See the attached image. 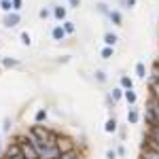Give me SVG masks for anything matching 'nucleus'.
I'll return each mask as SVG.
<instances>
[{"label": "nucleus", "mask_w": 159, "mask_h": 159, "mask_svg": "<svg viewBox=\"0 0 159 159\" xmlns=\"http://www.w3.org/2000/svg\"><path fill=\"white\" fill-rule=\"evenodd\" d=\"M28 132L34 136L38 142H47V140H49V136L53 134L55 129H51L49 125H45V123H43V125H40V123H34V125H30V127H28Z\"/></svg>", "instance_id": "obj_1"}, {"label": "nucleus", "mask_w": 159, "mask_h": 159, "mask_svg": "<svg viewBox=\"0 0 159 159\" xmlns=\"http://www.w3.org/2000/svg\"><path fill=\"white\" fill-rule=\"evenodd\" d=\"M21 24V13H4V17H2V28H7V30H13V28H17V25Z\"/></svg>", "instance_id": "obj_2"}, {"label": "nucleus", "mask_w": 159, "mask_h": 159, "mask_svg": "<svg viewBox=\"0 0 159 159\" xmlns=\"http://www.w3.org/2000/svg\"><path fill=\"white\" fill-rule=\"evenodd\" d=\"M57 151H60V155L61 153H66V151H72V148H76V142H74L70 136H66V134H61L60 132V136H57Z\"/></svg>", "instance_id": "obj_3"}, {"label": "nucleus", "mask_w": 159, "mask_h": 159, "mask_svg": "<svg viewBox=\"0 0 159 159\" xmlns=\"http://www.w3.org/2000/svg\"><path fill=\"white\" fill-rule=\"evenodd\" d=\"M51 17L55 19V24H61L68 19V7L64 4H51Z\"/></svg>", "instance_id": "obj_4"}, {"label": "nucleus", "mask_w": 159, "mask_h": 159, "mask_svg": "<svg viewBox=\"0 0 159 159\" xmlns=\"http://www.w3.org/2000/svg\"><path fill=\"white\" fill-rule=\"evenodd\" d=\"M51 40H55V43H64L66 40V32H64V28H61V24H55V25H51Z\"/></svg>", "instance_id": "obj_5"}, {"label": "nucleus", "mask_w": 159, "mask_h": 159, "mask_svg": "<svg viewBox=\"0 0 159 159\" xmlns=\"http://www.w3.org/2000/svg\"><path fill=\"white\" fill-rule=\"evenodd\" d=\"M125 119H127V123H129V125H138V123H140V108H138V104L127 108Z\"/></svg>", "instance_id": "obj_6"}, {"label": "nucleus", "mask_w": 159, "mask_h": 159, "mask_svg": "<svg viewBox=\"0 0 159 159\" xmlns=\"http://www.w3.org/2000/svg\"><path fill=\"white\" fill-rule=\"evenodd\" d=\"M106 19H108L112 25H123V13H121V9H110V13L106 15Z\"/></svg>", "instance_id": "obj_7"}, {"label": "nucleus", "mask_w": 159, "mask_h": 159, "mask_svg": "<svg viewBox=\"0 0 159 159\" xmlns=\"http://www.w3.org/2000/svg\"><path fill=\"white\" fill-rule=\"evenodd\" d=\"M117 129H119V121H117L115 115H110L108 119H106V123H104V132L110 134V136H115V134H117Z\"/></svg>", "instance_id": "obj_8"}, {"label": "nucleus", "mask_w": 159, "mask_h": 159, "mask_svg": "<svg viewBox=\"0 0 159 159\" xmlns=\"http://www.w3.org/2000/svg\"><path fill=\"white\" fill-rule=\"evenodd\" d=\"M0 66H2V68H7V70H11V68H19V66H21V61L17 60V57L4 55V57H0Z\"/></svg>", "instance_id": "obj_9"}, {"label": "nucleus", "mask_w": 159, "mask_h": 159, "mask_svg": "<svg viewBox=\"0 0 159 159\" xmlns=\"http://www.w3.org/2000/svg\"><path fill=\"white\" fill-rule=\"evenodd\" d=\"M144 140H151V142L159 144V125H151V127H147V132H144Z\"/></svg>", "instance_id": "obj_10"}, {"label": "nucleus", "mask_w": 159, "mask_h": 159, "mask_svg": "<svg viewBox=\"0 0 159 159\" xmlns=\"http://www.w3.org/2000/svg\"><path fill=\"white\" fill-rule=\"evenodd\" d=\"M134 72H136V79H138V81H147L148 70H147V66H144V61H136Z\"/></svg>", "instance_id": "obj_11"}, {"label": "nucleus", "mask_w": 159, "mask_h": 159, "mask_svg": "<svg viewBox=\"0 0 159 159\" xmlns=\"http://www.w3.org/2000/svg\"><path fill=\"white\" fill-rule=\"evenodd\" d=\"M123 100L127 102V106H136V104H138V93H136V89H123Z\"/></svg>", "instance_id": "obj_12"}, {"label": "nucleus", "mask_w": 159, "mask_h": 159, "mask_svg": "<svg viewBox=\"0 0 159 159\" xmlns=\"http://www.w3.org/2000/svg\"><path fill=\"white\" fill-rule=\"evenodd\" d=\"M104 47H117V43H119V36H117V32H104Z\"/></svg>", "instance_id": "obj_13"}, {"label": "nucleus", "mask_w": 159, "mask_h": 159, "mask_svg": "<svg viewBox=\"0 0 159 159\" xmlns=\"http://www.w3.org/2000/svg\"><path fill=\"white\" fill-rule=\"evenodd\" d=\"M136 83H134V79L129 76V74H119V87L121 89H136Z\"/></svg>", "instance_id": "obj_14"}, {"label": "nucleus", "mask_w": 159, "mask_h": 159, "mask_svg": "<svg viewBox=\"0 0 159 159\" xmlns=\"http://www.w3.org/2000/svg\"><path fill=\"white\" fill-rule=\"evenodd\" d=\"M13 127H15V125H13V117H9V115H7V117L2 119V127H0V134H2V136H9V134L13 132Z\"/></svg>", "instance_id": "obj_15"}, {"label": "nucleus", "mask_w": 159, "mask_h": 159, "mask_svg": "<svg viewBox=\"0 0 159 159\" xmlns=\"http://www.w3.org/2000/svg\"><path fill=\"white\" fill-rule=\"evenodd\" d=\"M47 119H49V110L45 108V106L43 108H36V112H34V123H40L43 125V123H47Z\"/></svg>", "instance_id": "obj_16"}, {"label": "nucleus", "mask_w": 159, "mask_h": 159, "mask_svg": "<svg viewBox=\"0 0 159 159\" xmlns=\"http://www.w3.org/2000/svg\"><path fill=\"white\" fill-rule=\"evenodd\" d=\"M61 28H64L66 36H74V34H76V21H72V19H66V21H61Z\"/></svg>", "instance_id": "obj_17"}, {"label": "nucleus", "mask_w": 159, "mask_h": 159, "mask_svg": "<svg viewBox=\"0 0 159 159\" xmlns=\"http://www.w3.org/2000/svg\"><path fill=\"white\" fill-rule=\"evenodd\" d=\"M93 81H96L98 85H106V83H108V74H106V70H102V68L93 70Z\"/></svg>", "instance_id": "obj_18"}, {"label": "nucleus", "mask_w": 159, "mask_h": 159, "mask_svg": "<svg viewBox=\"0 0 159 159\" xmlns=\"http://www.w3.org/2000/svg\"><path fill=\"white\" fill-rule=\"evenodd\" d=\"M151 81H159V60L153 61V66H151V70H148L147 83H151Z\"/></svg>", "instance_id": "obj_19"}, {"label": "nucleus", "mask_w": 159, "mask_h": 159, "mask_svg": "<svg viewBox=\"0 0 159 159\" xmlns=\"http://www.w3.org/2000/svg\"><path fill=\"white\" fill-rule=\"evenodd\" d=\"M108 96H110V100H112V102L117 104V102H121V100H123V89H121L119 85H117V87H112V89L108 91Z\"/></svg>", "instance_id": "obj_20"}, {"label": "nucleus", "mask_w": 159, "mask_h": 159, "mask_svg": "<svg viewBox=\"0 0 159 159\" xmlns=\"http://www.w3.org/2000/svg\"><path fill=\"white\" fill-rule=\"evenodd\" d=\"M100 57L102 60H112L115 57V47H102L100 49Z\"/></svg>", "instance_id": "obj_21"}, {"label": "nucleus", "mask_w": 159, "mask_h": 159, "mask_svg": "<svg viewBox=\"0 0 159 159\" xmlns=\"http://www.w3.org/2000/svg\"><path fill=\"white\" fill-rule=\"evenodd\" d=\"M81 153H83V151H79V148H72V151H66V153H61L60 159H79V157H81Z\"/></svg>", "instance_id": "obj_22"}, {"label": "nucleus", "mask_w": 159, "mask_h": 159, "mask_svg": "<svg viewBox=\"0 0 159 159\" xmlns=\"http://www.w3.org/2000/svg\"><path fill=\"white\" fill-rule=\"evenodd\" d=\"M140 159H159V155L153 153V151H148L147 147H140Z\"/></svg>", "instance_id": "obj_23"}, {"label": "nucleus", "mask_w": 159, "mask_h": 159, "mask_svg": "<svg viewBox=\"0 0 159 159\" xmlns=\"http://www.w3.org/2000/svg\"><path fill=\"white\" fill-rule=\"evenodd\" d=\"M19 40H21L24 47H32V34H30L28 30H24V32L19 34Z\"/></svg>", "instance_id": "obj_24"}, {"label": "nucleus", "mask_w": 159, "mask_h": 159, "mask_svg": "<svg viewBox=\"0 0 159 159\" xmlns=\"http://www.w3.org/2000/svg\"><path fill=\"white\" fill-rule=\"evenodd\" d=\"M110 9H112V7H110L108 2H98V4H96V11H98L100 15H104V17L110 13Z\"/></svg>", "instance_id": "obj_25"}, {"label": "nucleus", "mask_w": 159, "mask_h": 159, "mask_svg": "<svg viewBox=\"0 0 159 159\" xmlns=\"http://www.w3.org/2000/svg\"><path fill=\"white\" fill-rule=\"evenodd\" d=\"M38 17H40L43 21L51 19V7H40V9H38Z\"/></svg>", "instance_id": "obj_26"}, {"label": "nucleus", "mask_w": 159, "mask_h": 159, "mask_svg": "<svg viewBox=\"0 0 159 159\" xmlns=\"http://www.w3.org/2000/svg\"><path fill=\"white\" fill-rule=\"evenodd\" d=\"M115 151H117V155H119L121 159H125V157H127V148H125V144H123V142H117Z\"/></svg>", "instance_id": "obj_27"}, {"label": "nucleus", "mask_w": 159, "mask_h": 159, "mask_svg": "<svg viewBox=\"0 0 159 159\" xmlns=\"http://www.w3.org/2000/svg\"><path fill=\"white\" fill-rule=\"evenodd\" d=\"M11 9L15 13H21V9H24V0H11Z\"/></svg>", "instance_id": "obj_28"}, {"label": "nucleus", "mask_w": 159, "mask_h": 159, "mask_svg": "<svg viewBox=\"0 0 159 159\" xmlns=\"http://www.w3.org/2000/svg\"><path fill=\"white\" fill-rule=\"evenodd\" d=\"M0 11L2 13H11L13 9H11V0H2L0 2Z\"/></svg>", "instance_id": "obj_29"}, {"label": "nucleus", "mask_w": 159, "mask_h": 159, "mask_svg": "<svg viewBox=\"0 0 159 159\" xmlns=\"http://www.w3.org/2000/svg\"><path fill=\"white\" fill-rule=\"evenodd\" d=\"M81 4H83V0H68V9H81Z\"/></svg>", "instance_id": "obj_30"}, {"label": "nucleus", "mask_w": 159, "mask_h": 159, "mask_svg": "<svg viewBox=\"0 0 159 159\" xmlns=\"http://www.w3.org/2000/svg\"><path fill=\"white\" fill-rule=\"evenodd\" d=\"M106 159H119L117 151H115V148H106Z\"/></svg>", "instance_id": "obj_31"}, {"label": "nucleus", "mask_w": 159, "mask_h": 159, "mask_svg": "<svg viewBox=\"0 0 159 159\" xmlns=\"http://www.w3.org/2000/svg\"><path fill=\"white\" fill-rule=\"evenodd\" d=\"M117 134H119V138H121V140H125V138H127V132H125V127H123V125H119Z\"/></svg>", "instance_id": "obj_32"}, {"label": "nucleus", "mask_w": 159, "mask_h": 159, "mask_svg": "<svg viewBox=\"0 0 159 159\" xmlns=\"http://www.w3.org/2000/svg\"><path fill=\"white\" fill-rule=\"evenodd\" d=\"M138 0H125V9H134Z\"/></svg>", "instance_id": "obj_33"}, {"label": "nucleus", "mask_w": 159, "mask_h": 159, "mask_svg": "<svg viewBox=\"0 0 159 159\" xmlns=\"http://www.w3.org/2000/svg\"><path fill=\"white\" fill-rule=\"evenodd\" d=\"M2 153H4V136L0 134V157H2Z\"/></svg>", "instance_id": "obj_34"}, {"label": "nucleus", "mask_w": 159, "mask_h": 159, "mask_svg": "<svg viewBox=\"0 0 159 159\" xmlns=\"http://www.w3.org/2000/svg\"><path fill=\"white\" fill-rule=\"evenodd\" d=\"M57 61H60V64H68V61H70V55H64V57H60Z\"/></svg>", "instance_id": "obj_35"}, {"label": "nucleus", "mask_w": 159, "mask_h": 159, "mask_svg": "<svg viewBox=\"0 0 159 159\" xmlns=\"http://www.w3.org/2000/svg\"><path fill=\"white\" fill-rule=\"evenodd\" d=\"M0 74H2V66H0Z\"/></svg>", "instance_id": "obj_36"}, {"label": "nucleus", "mask_w": 159, "mask_h": 159, "mask_svg": "<svg viewBox=\"0 0 159 159\" xmlns=\"http://www.w3.org/2000/svg\"><path fill=\"white\" fill-rule=\"evenodd\" d=\"M55 159H60V157H55Z\"/></svg>", "instance_id": "obj_37"}, {"label": "nucleus", "mask_w": 159, "mask_h": 159, "mask_svg": "<svg viewBox=\"0 0 159 159\" xmlns=\"http://www.w3.org/2000/svg\"><path fill=\"white\" fill-rule=\"evenodd\" d=\"M0 2H2V0H0Z\"/></svg>", "instance_id": "obj_38"}, {"label": "nucleus", "mask_w": 159, "mask_h": 159, "mask_svg": "<svg viewBox=\"0 0 159 159\" xmlns=\"http://www.w3.org/2000/svg\"><path fill=\"white\" fill-rule=\"evenodd\" d=\"M36 159H38V157H36Z\"/></svg>", "instance_id": "obj_39"}]
</instances>
